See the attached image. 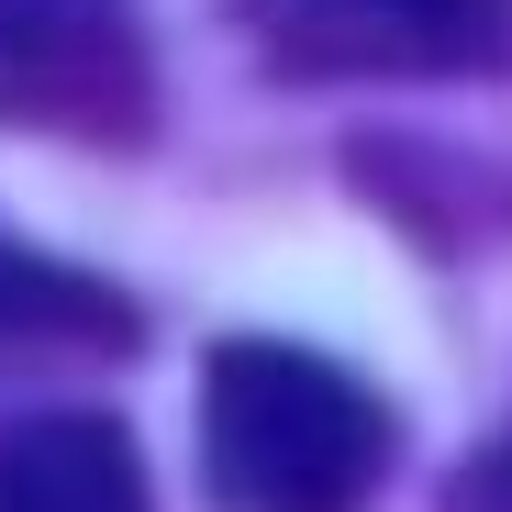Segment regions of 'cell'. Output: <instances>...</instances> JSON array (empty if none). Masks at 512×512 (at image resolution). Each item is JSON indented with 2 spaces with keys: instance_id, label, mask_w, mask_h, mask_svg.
I'll return each mask as SVG.
<instances>
[{
  "instance_id": "1",
  "label": "cell",
  "mask_w": 512,
  "mask_h": 512,
  "mask_svg": "<svg viewBox=\"0 0 512 512\" xmlns=\"http://www.w3.org/2000/svg\"><path fill=\"white\" fill-rule=\"evenodd\" d=\"M390 412L312 346L234 334L201 368V490L212 512H368Z\"/></svg>"
},
{
  "instance_id": "3",
  "label": "cell",
  "mask_w": 512,
  "mask_h": 512,
  "mask_svg": "<svg viewBox=\"0 0 512 512\" xmlns=\"http://www.w3.org/2000/svg\"><path fill=\"white\" fill-rule=\"evenodd\" d=\"M156 56L134 0H0V134L145 145Z\"/></svg>"
},
{
  "instance_id": "5",
  "label": "cell",
  "mask_w": 512,
  "mask_h": 512,
  "mask_svg": "<svg viewBox=\"0 0 512 512\" xmlns=\"http://www.w3.org/2000/svg\"><path fill=\"white\" fill-rule=\"evenodd\" d=\"M0 346H134V312L56 256L0 245Z\"/></svg>"
},
{
  "instance_id": "2",
  "label": "cell",
  "mask_w": 512,
  "mask_h": 512,
  "mask_svg": "<svg viewBox=\"0 0 512 512\" xmlns=\"http://www.w3.org/2000/svg\"><path fill=\"white\" fill-rule=\"evenodd\" d=\"M268 78H512V0H234Z\"/></svg>"
},
{
  "instance_id": "4",
  "label": "cell",
  "mask_w": 512,
  "mask_h": 512,
  "mask_svg": "<svg viewBox=\"0 0 512 512\" xmlns=\"http://www.w3.org/2000/svg\"><path fill=\"white\" fill-rule=\"evenodd\" d=\"M0 512H156V479L112 412H23L0 435Z\"/></svg>"
},
{
  "instance_id": "6",
  "label": "cell",
  "mask_w": 512,
  "mask_h": 512,
  "mask_svg": "<svg viewBox=\"0 0 512 512\" xmlns=\"http://www.w3.org/2000/svg\"><path fill=\"white\" fill-rule=\"evenodd\" d=\"M457 512H512V446H501V457L468 479V501H457Z\"/></svg>"
}]
</instances>
